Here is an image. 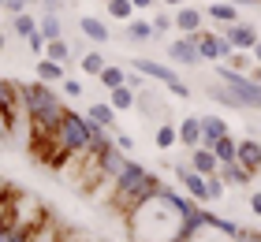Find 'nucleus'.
<instances>
[{
  "label": "nucleus",
  "mask_w": 261,
  "mask_h": 242,
  "mask_svg": "<svg viewBox=\"0 0 261 242\" xmlns=\"http://www.w3.org/2000/svg\"><path fill=\"white\" fill-rule=\"evenodd\" d=\"M127 231L135 242H179L183 231V212L164 198V190L157 198L142 201L135 212L127 216Z\"/></svg>",
  "instance_id": "obj_1"
},
{
  "label": "nucleus",
  "mask_w": 261,
  "mask_h": 242,
  "mask_svg": "<svg viewBox=\"0 0 261 242\" xmlns=\"http://www.w3.org/2000/svg\"><path fill=\"white\" fill-rule=\"evenodd\" d=\"M161 190H164V179L157 172H149L146 164H138V160H130V156H127L123 172H120V179H116V190H112V198H109V209H116L127 220L142 201L157 198Z\"/></svg>",
  "instance_id": "obj_2"
},
{
  "label": "nucleus",
  "mask_w": 261,
  "mask_h": 242,
  "mask_svg": "<svg viewBox=\"0 0 261 242\" xmlns=\"http://www.w3.org/2000/svg\"><path fill=\"white\" fill-rule=\"evenodd\" d=\"M19 93H22V112H27L34 135H45V138H56V127L67 112L64 97L56 93L49 82L34 78V82H19Z\"/></svg>",
  "instance_id": "obj_3"
},
{
  "label": "nucleus",
  "mask_w": 261,
  "mask_h": 242,
  "mask_svg": "<svg viewBox=\"0 0 261 242\" xmlns=\"http://www.w3.org/2000/svg\"><path fill=\"white\" fill-rule=\"evenodd\" d=\"M56 145L71 160H86L90 156V119L82 112H75V108H67L60 127H56Z\"/></svg>",
  "instance_id": "obj_4"
},
{
  "label": "nucleus",
  "mask_w": 261,
  "mask_h": 242,
  "mask_svg": "<svg viewBox=\"0 0 261 242\" xmlns=\"http://www.w3.org/2000/svg\"><path fill=\"white\" fill-rule=\"evenodd\" d=\"M217 78L224 82V86H231L235 97L243 101V112H261V82L254 75H246V71H235L228 64L217 67Z\"/></svg>",
  "instance_id": "obj_5"
},
{
  "label": "nucleus",
  "mask_w": 261,
  "mask_h": 242,
  "mask_svg": "<svg viewBox=\"0 0 261 242\" xmlns=\"http://www.w3.org/2000/svg\"><path fill=\"white\" fill-rule=\"evenodd\" d=\"M235 238H239V227H235L231 220L205 212V224H201L194 235H187L183 242H235Z\"/></svg>",
  "instance_id": "obj_6"
},
{
  "label": "nucleus",
  "mask_w": 261,
  "mask_h": 242,
  "mask_svg": "<svg viewBox=\"0 0 261 242\" xmlns=\"http://www.w3.org/2000/svg\"><path fill=\"white\" fill-rule=\"evenodd\" d=\"M172 172H175V179H179V186H183L187 194H191V198H194L198 205L213 201V198H209V175H201L194 164H175Z\"/></svg>",
  "instance_id": "obj_7"
},
{
  "label": "nucleus",
  "mask_w": 261,
  "mask_h": 242,
  "mask_svg": "<svg viewBox=\"0 0 261 242\" xmlns=\"http://www.w3.org/2000/svg\"><path fill=\"white\" fill-rule=\"evenodd\" d=\"M168 60H172V64H183V67H194V64H201L198 34H183V38L168 41Z\"/></svg>",
  "instance_id": "obj_8"
},
{
  "label": "nucleus",
  "mask_w": 261,
  "mask_h": 242,
  "mask_svg": "<svg viewBox=\"0 0 261 242\" xmlns=\"http://www.w3.org/2000/svg\"><path fill=\"white\" fill-rule=\"evenodd\" d=\"M198 48H201V60H224V64L239 52V48L224 38V34H205V30L198 34Z\"/></svg>",
  "instance_id": "obj_9"
},
{
  "label": "nucleus",
  "mask_w": 261,
  "mask_h": 242,
  "mask_svg": "<svg viewBox=\"0 0 261 242\" xmlns=\"http://www.w3.org/2000/svg\"><path fill=\"white\" fill-rule=\"evenodd\" d=\"M220 34H224V38H228L235 48H239V52H254V45L261 41L254 22H231V26H224Z\"/></svg>",
  "instance_id": "obj_10"
},
{
  "label": "nucleus",
  "mask_w": 261,
  "mask_h": 242,
  "mask_svg": "<svg viewBox=\"0 0 261 242\" xmlns=\"http://www.w3.org/2000/svg\"><path fill=\"white\" fill-rule=\"evenodd\" d=\"M130 67H135V71H142V75H146V78H153V82H164V86L179 82L175 67H168V64H153V60H146V56H135V60H130Z\"/></svg>",
  "instance_id": "obj_11"
},
{
  "label": "nucleus",
  "mask_w": 261,
  "mask_h": 242,
  "mask_svg": "<svg viewBox=\"0 0 261 242\" xmlns=\"http://www.w3.org/2000/svg\"><path fill=\"white\" fill-rule=\"evenodd\" d=\"M123 41H130V45H146V41H157L153 19H130V22H123Z\"/></svg>",
  "instance_id": "obj_12"
},
{
  "label": "nucleus",
  "mask_w": 261,
  "mask_h": 242,
  "mask_svg": "<svg viewBox=\"0 0 261 242\" xmlns=\"http://www.w3.org/2000/svg\"><path fill=\"white\" fill-rule=\"evenodd\" d=\"M239 164H243L250 175L261 172V142H257V138H243V142H239Z\"/></svg>",
  "instance_id": "obj_13"
},
{
  "label": "nucleus",
  "mask_w": 261,
  "mask_h": 242,
  "mask_svg": "<svg viewBox=\"0 0 261 242\" xmlns=\"http://www.w3.org/2000/svg\"><path fill=\"white\" fill-rule=\"evenodd\" d=\"M79 30H82V38L93 41V45H105V41L112 38V30L105 26L101 19H93V15H82V19H79Z\"/></svg>",
  "instance_id": "obj_14"
},
{
  "label": "nucleus",
  "mask_w": 261,
  "mask_h": 242,
  "mask_svg": "<svg viewBox=\"0 0 261 242\" xmlns=\"http://www.w3.org/2000/svg\"><path fill=\"white\" fill-rule=\"evenodd\" d=\"M175 127H179V145H187V149H198L201 145V116H187Z\"/></svg>",
  "instance_id": "obj_15"
},
{
  "label": "nucleus",
  "mask_w": 261,
  "mask_h": 242,
  "mask_svg": "<svg viewBox=\"0 0 261 242\" xmlns=\"http://www.w3.org/2000/svg\"><path fill=\"white\" fill-rule=\"evenodd\" d=\"M201 19H205V11H198V8H175V30H183V34H201Z\"/></svg>",
  "instance_id": "obj_16"
},
{
  "label": "nucleus",
  "mask_w": 261,
  "mask_h": 242,
  "mask_svg": "<svg viewBox=\"0 0 261 242\" xmlns=\"http://www.w3.org/2000/svg\"><path fill=\"white\" fill-rule=\"evenodd\" d=\"M34 75H38L41 82H49V86H56V82H64V78H67V71H64V64H56V60L41 56L38 64H34Z\"/></svg>",
  "instance_id": "obj_17"
},
{
  "label": "nucleus",
  "mask_w": 261,
  "mask_h": 242,
  "mask_svg": "<svg viewBox=\"0 0 261 242\" xmlns=\"http://www.w3.org/2000/svg\"><path fill=\"white\" fill-rule=\"evenodd\" d=\"M191 164L198 168L201 175H217V172H220V160H217V153H213L209 145H198V149H191Z\"/></svg>",
  "instance_id": "obj_18"
},
{
  "label": "nucleus",
  "mask_w": 261,
  "mask_h": 242,
  "mask_svg": "<svg viewBox=\"0 0 261 242\" xmlns=\"http://www.w3.org/2000/svg\"><path fill=\"white\" fill-rule=\"evenodd\" d=\"M205 19L220 22V26H231V22H239V8L228 4V0H217V4H209V8H205Z\"/></svg>",
  "instance_id": "obj_19"
},
{
  "label": "nucleus",
  "mask_w": 261,
  "mask_h": 242,
  "mask_svg": "<svg viewBox=\"0 0 261 242\" xmlns=\"http://www.w3.org/2000/svg\"><path fill=\"white\" fill-rule=\"evenodd\" d=\"M228 135V123H224L220 116H201V145H209L213 149V142Z\"/></svg>",
  "instance_id": "obj_20"
},
{
  "label": "nucleus",
  "mask_w": 261,
  "mask_h": 242,
  "mask_svg": "<svg viewBox=\"0 0 261 242\" xmlns=\"http://www.w3.org/2000/svg\"><path fill=\"white\" fill-rule=\"evenodd\" d=\"M153 145H157V149H175V145H179V127H175L172 119L157 123V130H153Z\"/></svg>",
  "instance_id": "obj_21"
},
{
  "label": "nucleus",
  "mask_w": 261,
  "mask_h": 242,
  "mask_svg": "<svg viewBox=\"0 0 261 242\" xmlns=\"http://www.w3.org/2000/svg\"><path fill=\"white\" fill-rule=\"evenodd\" d=\"M38 30H41V38H45V41H60V38H64V19H60V15H53V11H41Z\"/></svg>",
  "instance_id": "obj_22"
},
{
  "label": "nucleus",
  "mask_w": 261,
  "mask_h": 242,
  "mask_svg": "<svg viewBox=\"0 0 261 242\" xmlns=\"http://www.w3.org/2000/svg\"><path fill=\"white\" fill-rule=\"evenodd\" d=\"M109 104L116 108V112H127V108H135V104H138V90H130L127 82H123V86L109 90Z\"/></svg>",
  "instance_id": "obj_23"
},
{
  "label": "nucleus",
  "mask_w": 261,
  "mask_h": 242,
  "mask_svg": "<svg viewBox=\"0 0 261 242\" xmlns=\"http://www.w3.org/2000/svg\"><path fill=\"white\" fill-rule=\"evenodd\" d=\"M213 153H217V160H220V164L239 160V138H231V135L217 138V142H213Z\"/></svg>",
  "instance_id": "obj_24"
},
{
  "label": "nucleus",
  "mask_w": 261,
  "mask_h": 242,
  "mask_svg": "<svg viewBox=\"0 0 261 242\" xmlns=\"http://www.w3.org/2000/svg\"><path fill=\"white\" fill-rule=\"evenodd\" d=\"M86 116L93 119V123H101V127H109V130H112V127H116V116H120V112H116L109 101H93Z\"/></svg>",
  "instance_id": "obj_25"
},
{
  "label": "nucleus",
  "mask_w": 261,
  "mask_h": 242,
  "mask_svg": "<svg viewBox=\"0 0 261 242\" xmlns=\"http://www.w3.org/2000/svg\"><path fill=\"white\" fill-rule=\"evenodd\" d=\"M205 93H209V101H217V104H224V108H235V112H243V101L235 97L231 86H224V82H220V86H209Z\"/></svg>",
  "instance_id": "obj_26"
},
{
  "label": "nucleus",
  "mask_w": 261,
  "mask_h": 242,
  "mask_svg": "<svg viewBox=\"0 0 261 242\" xmlns=\"http://www.w3.org/2000/svg\"><path fill=\"white\" fill-rule=\"evenodd\" d=\"M220 179L228 186H246V183H250V172H246L239 160H231V164H220Z\"/></svg>",
  "instance_id": "obj_27"
},
{
  "label": "nucleus",
  "mask_w": 261,
  "mask_h": 242,
  "mask_svg": "<svg viewBox=\"0 0 261 242\" xmlns=\"http://www.w3.org/2000/svg\"><path fill=\"white\" fill-rule=\"evenodd\" d=\"M11 30H15L22 41H30L34 34H38V19H34L30 11H22V15H11Z\"/></svg>",
  "instance_id": "obj_28"
},
{
  "label": "nucleus",
  "mask_w": 261,
  "mask_h": 242,
  "mask_svg": "<svg viewBox=\"0 0 261 242\" xmlns=\"http://www.w3.org/2000/svg\"><path fill=\"white\" fill-rule=\"evenodd\" d=\"M97 82H101L105 90H116V86H123V82H127V67H120V64H109V67H105L101 75H97Z\"/></svg>",
  "instance_id": "obj_29"
},
{
  "label": "nucleus",
  "mask_w": 261,
  "mask_h": 242,
  "mask_svg": "<svg viewBox=\"0 0 261 242\" xmlns=\"http://www.w3.org/2000/svg\"><path fill=\"white\" fill-rule=\"evenodd\" d=\"M79 67L86 71V75H93V78H97L101 71L109 67V60H105V56L97 52V48H90V52H82V60H79Z\"/></svg>",
  "instance_id": "obj_30"
},
{
  "label": "nucleus",
  "mask_w": 261,
  "mask_h": 242,
  "mask_svg": "<svg viewBox=\"0 0 261 242\" xmlns=\"http://www.w3.org/2000/svg\"><path fill=\"white\" fill-rule=\"evenodd\" d=\"M105 8H109V15L120 19V22H130V19H135V4H130V0H105Z\"/></svg>",
  "instance_id": "obj_31"
},
{
  "label": "nucleus",
  "mask_w": 261,
  "mask_h": 242,
  "mask_svg": "<svg viewBox=\"0 0 261 242\" xmlns=\"http://www.w3.org/2000/svg\"><path fill=\"white\" fill-rule=\"evenodd\" d=\"M45 56H49V60H56V64H67V56H71V41H67V38H60V41H49Z\"/></svg>",
  "instance_id": "obj_32"
},
{
  "label": "nucleus",
  "mask_w": 261,
  "mask_h": 242,
  "mask_svg": "<svg viewBox=\"0 0 261 242\" xmlns=\"http://www.w3.org/2000/svg\"><path fill=\"white\" fill-rule=\"evenodd\" d=\"M30 242H67V238H60V231H56V227L45 220L38 231H34V238H30Z\"/></svg>",
  "instance_id": "obj_33"
},
{
  "label": "nucleus",
  "mask_w": 261,
  "mask_h": 242,
  "mask_svg": "<svg viewBox=\"0 0 261 242\" xmlns=\"http://www.w3.org/2000/svg\"><path fill=\"white\" fill-rule=\"evenodd\" d=\"M175 26V15H168V11H153V30H157V38L164 30H172Z\"/></svg>",
  "instance_id": "obj_34"
},
{
  "label": "nucleus",
  "mask_w": 261,
  "mask_h": 242,
  "mask_svg": "<svg viewBox=\"0 0 261 242\" xmlns=\"http://www.w3.org/2000/svg\"><path fill=\"white\" fill-rule=\"evenodd\" d=\"M254 64V52H235L231 60H228V67H235V71H246Z\"/></svg>",
  "instance_id": "obj_35"
},
{
  "label": "nucleus",
  "mask_w": 261,
  "mask_h": 242,
  "mask_svg": "<svg viewBox=\"0 0 261 242\" xmlns=\"http://www.w3.org/2000/svg\"><path fill=\"white\" fill-rule=\"evenodd\" d=\"M224 186H228V183L220 179V172H217V175H209V198H213V201H220V198H224Z\"/></svg>",
  "instance_id": "obj_36"
},
{
  "label": "nucleus",
  "mask_w": 261,
  "mask_h": 242,
  "mask_svg": "<svg viewBox=\"0 0 261 242\" xmlns=\"http://www.w3.org/2000/svg\"><path fill=\"white\" fill-rule=\"evenodd\" d=\"M60 86H64V97H71V101H75V97H82V93H86V90H82V82H79V78H64Z\"/></svg>",
  "instance_id": "obj_37"
},
{
  "label": "nucleus",
  "mask_w": 261,
  "mask_h": 242,
  "mask_svg": "<svg viewBox=\"0 0 261 242\" xmlns=\"http://www.w3.org/2000/svg\"><path fill=\"white\" fill-rule=\"evenodd\" d=\"M168 93H172V97H179V101H187V97H191V86H187V82H172Z\"/></svg>",
  "instance_id": "obj_38"
},
{
  "label": "nucleus",
  "mask_w": 261,
  "mask_h": 242,
  "mask_svg": "<svg viewBox=\"0 0 261 242\" xmlns=\"http://www.w3.org/2000/svg\"><path fill=\"white\" fill-rule=\"evenodd\" d=\"M38 4H41V11H53V15L64 11V0H38Z\"/></svg>",
  "instance_id": "obj_39"
},
{
  "label": "nucleus",
  "mask_w": 261,
  "mask_h": 242,
  "mask_svg": "<svg viewBox=\"0 0 261 242\" xmlns=\"http://www.w3.org/2000/svg\"><path fill=\"white\" fill-rule=\"evenodd\" d=\"M116 145H120V149L127 153V149H135V138H130V135H123V130H120V135H116Z\"/></svg>",
  "instance_id": "obj_40"
},
{
  "label": "nucleus",
  "mask_w": 261,
  "mask_h": 242,
  "mask_svg": "<svg viewBox=\"0 0 261 242\" xmlns=\"http://www.w3.org/2000/svg\"><path fill=\"white\" fill-rule=\"evenodd\" d=\"M235 242H261V231H239Z\"/></svg>",
  "instance_id": "obj_41"
},
{
  "label": "nucleus",
  "mask_w": 261,
  "mask_h": 242,
  "mask_svg": "<svg viewBox=\"0 0 261 242\" xmlns=\"http://www.w3.org/2000/svg\"><path fill=\"white\" fill-rule=\"evenodd\" d=\"M130 4H135V11H149L153 4H161V0H130Z\"/></svg>",
  "instance_id": "obj_42"
},
{
  "label": "nucleus",
  "mask_w": 261,
  "mask_h": 242,
  "mask_svg": "<svg viewBox=\"0 0 261 242\" xmlns=\"http://www.w3.org/2000/svg\"><path fill=\"white\" fill-rule=\"evenodd\" d=\"M250 209L261 216V190H257V194H250Z\"/></svg>",
  "instance_id": "obj_43"
},
{
  "label": "nucleus",
  "mask_w": 261,
  "mask_h": 242,
  "mask_svg": "<svg viewBox=\"0 0 261 242\" xmlns=\"http://www.w3.org/2000/svg\"><path fill=\"white\" fill-rule=\"evenodd\" d=\"M254 64H261V41L254 45Z\"/></svg>",
  "instance_id": "obj_44"
},
{
  "label": "nucleus",
  "mask_w": 261,
  "mask_h": 242,
  "mask_svg": "<svg viewBox=\"0 0 261 242\" xmlns=\"http://www.w3.org/2000/svg\"><path fill=\"white\" fill-rule=\"evenodd\" d=\"M161 4H168V8H183V0H161Z\"/></svg>",
  "instance_id": "obj_45"
},
{
  "label": "nucleus",
  "mask_w": 261,
  "mask_h": 242,
  "mask_svg": "<svg viewBox=\"0 0 261 242\" xmlns=\"http://www.w3.org/2000/svg\"><path fill=\"white\" fill-rule=\"evenodd\" d=\"M250 75H254V78H257V82H261V64H257V67H254V71H250Z\"/></svg>",
  "instance_id": "obj_46"
},
{
  "label": "nucleus",
  "mask_w": 261,
  "mask_h": 242,
  "mask_svg": "<svg viewBox=\"0 0 261 242\" xmlns=\"http://www.w3.org/2000/svg\"><path fill=\"white\" fill-rule=\"evenodd\" d=\"M4 45H8V38H4V30H0V52H4Z\"/></svg>",
  "instance_id": "obj_47"
},
{
  "label": "nucleus",
  "mask_w": 261,
  "mask_h": 242,
  "mask_svg": "<svg viewBox=\"0 0 261 242\" xmlns=\"http://www.w3.org/2000/svg\"><path fill=\"white\" fill-rule=\"evenodd\" d=\"M22 4H30V0H22Z\"/></svg>",
  "instance_id": "obj_48"
},
{
  "label": "nucleus",
  "mask_w": 261,
  "mask_h": 242,
  "mask_svg": "<svg viewBox=\"0 0 261 242\" xmlns=\"http://www.w3.org/2000/svg\"><path fill=\"white\" fill-rule=\"evenodd\" d=\"M0 242H4V235H0Z\"/></svg>",
  "instance_id": "obj_49"
}]
</instances>
